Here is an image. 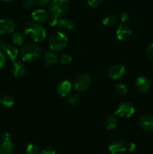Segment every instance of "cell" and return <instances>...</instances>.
<instances>
[{
    "instance_id": "3957f363",
    "label": "cell",
    "mask_w": 153,
    "mask_h": 154,
    "mask_svg": "<svg viewBox=\"0 0 153 154\" xmlns=\"http://www.w3.org/2000/svg\"><path fill=\"white\" fill-rule=\"evenodd\" d=\"M24 35H28L34 42H43L46 38V29L42 25L34 23L30 28L23 32Z\"/></svg>"
},
{
    "instance_id": "cb8c5ba5",
    "label": "cell",
    "mask_w": 153,
    "mask_h": 154,
    "mask_svg": "<svg viewBox=\"0 0 153 154\" xmlns=\"http://www.w3.org/2000/svg\"><path fill=\"white\" fill-rule=\"evenodd\" d=\"M114 89H115L116 93L118 95H119V96H127L128 93V87L124 84H121V83L116 84Z\"/></svg>"
},
{
    "instance_id": "8fae6325",
    "label": "cell",
    "mask_w": 153,
    "mask_h": 154,
    "mask_svg": "<svg viewBox=\"0 0 153 154\" xmlns=\"http://www.w3.org/2000/svg\"><path fill=\"white\" fill-rule=\"evenodd\" d=\"M124 72H125V67L122 64H116L110 69L108 75L112 79L118 80L124 75Z\"/></svg>"
},
{
    "instance_id": "8d00e7d4",
    "label": "cell",
    "mask_w": 153,
    "mask_h": 154,
    "mask_svg": "<svg viewBox=\"0 0 153 154\" xmlns=\"http://www.w3.org/2000/svg\"><path fill=\"white\" fill-rule=\"evenodd\" d=\"M127 149L128 150V151H130V152L134 151L135 149H136V144L133 142L129 143L127 146Z\"/></svg>"
},
{
    "instance_id": "e0dca14e",
    "label": "cell",
    "mask_w": 153,
    "mask_h": 154,
    "mask_svg": "<svg viewBox=\"0 0 153 154\" xmlns=\"http://www.w3.org/2000/svg\"><path fill=\"white\" fill-rule=\"evenodd\" d=\"M12 73L16 78H20L23 76L26 72L25 65L20 61H15L14 62L12 65Z\"/></svg>"
},
{
    "instance_id": "d6986e66",
    "label": "cell",
    "mask_w": 153,
    "mask_h": 154,
    "mask_svg": "<svg viewBox=\"0 0 153 154\" xmlns=\"http://www.w3.org/2000/svg\"><path fill=\"white\" fill-rule=\"evenodd\" d=\"M58 61V57L54 52H47L44 55L43 62L46 66H53Z\"/></svg>"
},
{
    "instance_id": "603a6c76",
    "label": "cell",
    "mask_w": 153,
    "mask_h": 154,
    "mask_svg": "<svg viewBox=\"0 0 153 154\" xmlns=\"http://www.w3.org/2000/svg\"><path fill=\"white\" fill-rule=\"evenodd\" d=\"M14 99L10 95H4L0 98V104L4 107L10 108L14 105Z\"/></svg>"
},
{
    "instance_id": "8992f818",
    "label": "cell",
    "mask_w": 153,
    "mask_h": 154,
    "mask_svg": "<svg viewBox=\"0 0 153 154\" xmlns=\"http://www.w3.org/2000/svg\"><path fill=\"white\" fill-rule=\"evenodd\" d=\"M92 83L91 77L88 74L80 75L74 81V89L78 92H84L90 87Z\"/></svg>"
},
{
    "instance_id": "277c9868",
    "label": "cell",
    "mask_w": 153,
    "mask_h": 154,
    "mask_svg": "<svg viewBox=\"0 0 153 154\" xmlns=\"http://www.w3.org/2000/svg\"><path fill=\"white\" fill-rule=\"evenodd\" d=\"M70 8V2L67 0H54L50 2L49 9L52 14L61 17L65 14Z\"/></svg>"
},
{
    "instance_id": "ffe728a7",
    "label": "cell",
    "mask_w": 153,
    "mask_h": 154,
    "mask_svg": "<svg viewBox=\"0 0 153 154\" xmlns=\"http://www.w3.org/2000/svg\"><path fill=\"white\" fill-rule=\"evenodd\" d=\"M118 121L115 114H109L105 120V126L108 130H113L117 127Z\"/></svg>"
},
{
    "instance_id": "5b68a950",
    "label": "cell",
    "mask_w": 153,
    "mask_h": 154,
    "mask_svg": "<svg viewBox=\"0 0 153 154\" xmlns=\"http://www.w3.org/2000/svg\"><path fill=\"white\" fill-rule=\"evenodd\" d=\"M135 112L134 106L128 102H121L115 111V115L122 118H128Z\"/></svg>"
},
{
    "instance_id": "836d02e7",
    "label": "cell",
    "mask_w": 153,
    "mask_h": 154,
    "mask_svg": "<svg viewBox=\"0 0 153 154\" xmlns=\"http://www.w3.org/2000/svg\"><path fill=\"white\" fill-rule=\"evenodd\" d=\"M34 5H37L38 6H45L50 5V2L49 0H34Z\"/></svg>"
},
{
    "instance_id": "9a60e30c",
    "label": "cell",
    "mask_w": 153,
    "mask_h": 154,
    "mask_svg": "<svg viewBox=\"0 0 153 154\" xmlns=\"http://www.w3.org/2000/svg\"><path fill=\"white\" fill-rule=\"evenodd\" d=\"M57 93L61 96H68L71 90V83L68 80H64L60 82L57 86Z\"/></svg>"
},
{
    "instance_id": "4fadbf2b",
    "label": "cell",
    "mask_w": 153,
    "mask_h": 154,
    "mask_svg": "<svg viewBox=\"0 0 153 154\" xmlns=\"http://www.w3.org/2000/svg\"><path fill=\"white\" fill-rule=\"evenodd\" d=\"M139 124L143 130L153 132V117L151 115H144L140 118Z\"/></svg>"
},
{
    "instance_id": "ba28073f",
    "label": "cell",
    "mask_w": 153,
    "mask_h": 154,
    "mask_svg": "<svg viewBox=\"0 0 153 154\" xmlns=\"http://www.w3.org/2000/svg\"><path fill=\"white\" fill-rule=\"evenodd\" d=\"M131 28L130 26L127 23H122L117 28L116 35V38L120 41H126L131 35Z\"/></svg>"
},
{
    "instance_id": "484cf974",
    "label": "cell",
    "mask_w": 153,
    "mask_h": 154,
    "mask_svg": "<svg viewBox=\"0 0 153 154\" xmlns=\"http://www.w3.org/2000/svg\"><path fill=\"white\" fill-rule=\"evenodd\" d=\"M68 102L69 104L72 105H76V104L79 102V96L76 93H70L68 96Z\"/></svg>"
},
{
    "instance_id": "f35d334b",
    "label": "cell",
    "mask_w": 153,
    "mask_h": 154,
    "mask_svg": "<svg viewBox=\"0 0 153 154\" xmlns=\"http://www.w3.org/2000/svg\"><path fill=\"white\" fill-rule=\"evenodd\" d=\"M152 75H153V66L152 67Z\"/></svg>"
},
{
    "instance_id": "9c48e42d",
    "label": "cell",
    "mask_w": 153,
    "mask_h": 154,
    "mask_svg": "<svg viewBox=\"0 0 153 154\" xmlns=\"http://www.w3.org/2000/svg\"><path fill=\"white\" fill-rule=\"evenodd\" d=\"M135 85H136V89L140 92L145 93L149 90L150 87H151V81L147 77L139 76L136 79Z\"/></svg>"
},
{
    "instance_id": "52a82bcc",
    "label": "cell",
    "mask_w": 153,
    "mask_h": 154,
    "mask_svg": "<svg viewBox=\"0 0 153 154\" xmlns=\"http://www.w3.org/2000/svg\"><path fill=\"white\" fill-rule=\"evenodd\" d=\"M1 50L3 54L8 57V58L10 61L15 62V60H16V57L18 55V50L14 45L9 43V42H4L1 48Z\"/></svg>"
},
{
    "instance_id": "5bb4252c",
    "label": "cell",
    "mask_w": 153,
    "mask_h": 154,
    "mask_svg": "<svg viewBox=\"0 0 153 154\" xmlns=\"http://www.w3.org/2000/svg\"><path fill=\"white\" fill-rule=\"evenodd\" d=\"M49 17L47 11L44 9H37L32 13V20L36 23H44L46 21Z\"/></svg>"
},
{
    "instance_id": "d4e9b609",
    "label": "cell",
    "mask_w": 153,
    "mask_h": 154,
    "mask_svg": "<svg viewBox=\"0 0 153 154\" xmlns=\"http://www.w3.org/2000/svg\"><path fill=\"white\" fill-rule=\"evenodd\" d=\"M26 153V154H43L40 148L34 144H29L27 146Z\"/></svg>"
},
{
    "instance_id": "d6a6232c",
    "label": "cell",
    "mask_w": 153,
    "mask_h": 154,
    "mask_svg": "<svg viewBox=\"0 0 153 154\" xmlns=\"http://www.w3.org/2000/svg\"><path fill=\"white\" fill-rule=\"evenodd\" d=\"M129 17H130V15L126 11L122 12L120 14V20H121L122 23H126V22L129 20Z\"/></svg>"
},
{
    "instance_id": "83f0119b",
    "label": "cell",
    "mask_w": 153,
    "mask_h": 154,
    "mask_svg": "<svg viewBox=\"0 0 153 154\" xmlns=\"http://www.w3.org/2000/svg\"><path fill=\"white\" fill-rule=\"evenodd\" d=\"M59 18H60L59 17L56 16V15H54V14L49 15L47 22L48 23L50 24V26H57V24H58Z\"/></svg>"
},
{
    "instance_id": "e575fe53",
    "label": "cell",
    "mask_w": 153,
    "mask_h": 154,
    "mask_svg": "<svg viewBox=\"0 0 153 154\" xmlns=\"http://www.w3.org/2000/svg\"><path fill=\"white\" fill-rule=\"evenodd\" d=\"M42 153L43 154H56L55 149L52 148L51 147H45L43 150H42Z\"/></svg>"
},
{
    "instance_id": "1f68e13d",
    "label": "cell",
    "mask_w": 153,
    "mask_h": 154,
    "mask_svg": "<svg viewBox=\"0 0 153 154\" xmlns=\"http://www.w3.org/2000/svg\"><path fill=\"white\" fill-rule=\"evenodd\" d=\"M146 54L148 58L153 61V43L150 44L146 49Z\"/></svg>"
},
{
    "instance_id": "4316f807",
    "label": "cell",
    "mask_w": 153,
    "mask_h": 154,
    "mask_svg": "<svg viewBox=\"0 0 153 154\" xmlns=\"http://www.w3.org/2000/svg\"><path fill=\"white\" fill-rule=\"evenodd\" d=\"M72 57L67 54H64L60 56L59 62L63 65H68L71 63Z\"/></svg>"
},
{
    "instance_id": "f546056e",
    "label": "cell",
    "mask_w": 153,
    "mask_h": 154,
    "mask_svg": "<svg viewBox=\"0 0 153 154\" xmlns=\"http://www.w3.org/2000/svg\"><path fill=\"white\" fill-rule=\"evenodd\" d=\"M34 2L32 1V0H26L24 1L22 3V7L23 8L28 9V8H31L34 6Z\"/></svg>"
},
{
    "instance_id": "74e56055",
    "label": "cell",
    "mask_w": 153,
    "mask_h": 154,
    "mask_svg": "<svg viewBox=\"0 0 153 154\" xmlns=\"http://www.w3.org/2000/svg\"><path fill=\"white\" fill-rule=\"evenodd\" d=\"M3 43H4V41H3L2 39L0 38V49H1L2 46V45H3Z\"/></svg>"
},
{
    "instance_id": "44dd1931",
    "label": "cell",
    "mask_w": 153,
    "mask_h": 154,
    "mask_svg": "<svg viewBox=\"0 0 153 154\" xmlns=\"http://www.w3.org/2000/svg\"><path fill=\"white\" fill-rule=\"evenodd\" d=\"M14 148V145L11 141L2 142L0 144V154H11Z\"/></svg>"
},
{
    "instance_id": "d590c367",
    "label": "cell",
    "mask_w": 153,
    "mask_h": 154,
    "mask_svg": "<svg viewBox=\"0 0 153 154\" xmlns=\"http://www.w3.org/2000/svg\"><path fill=\"white\" fill-rule=\"evenodd\" d=\"M6 63V59L5 56L3 54L2 51H0V69L3 68Z\"/></svg>"
},
{
    "instance_id": "7402d4cb",
    "label": "cell",
    "mask_w": 153,
    "mask_h": 154,
    "mask_svg": "<svg viewBox=\"0 0 153 154\" xmlns=\"http://www.w3.org/2000/svg\"><path fill=\"white\" fill-rule=\"evenodd\" d=\"M11 38L14 45H16V46H21L25 42L24 35L22 34L21 32H14L13 35H12Z\"/></svg>"
},
{
    "instance_id": "4dcf8cb0",
    "label": "cell",
    "mask_w": 153,
    "mask_h": 154,
    "mask_svg": "<svg viewBox=\"0 0 153 154\" xmlns=\"http://www.w3.org/2000/svg\"><path fill=\"white\" fill-rule=\"evenodd\" d=\"M10 138H11V136H10V134L7 132H3V133L1 135L2 142H7V141H10Z\"/></svg>"
},
{
    "instance_id": "30bf717a",
    "label": "cell",
    "mask_w": 153,
    "mask_h": 154,
    "mask_svg": "<svg viewBox=\"0 0 153 154\" xmlns=\"http://www.w3.org/2000/svg\"><path fill=\"white\" fill-rule=\"evenodd\" d=\"M15 29V24L12 20L4 18L0 20V34H10Z\"/></svg>"
},
{
    "instance_id": "6da1fadb",
    "label": "cell",
    "mask_w": 153,
    "mask_h": 154,
    "mask_svg": "<svg viewBox=\"0 0 153 154\" xmlns=\"http://www.w3.org/2000/svg\"><path fill=\"white\" fill-rule=\"evenodd\" d=\"M41 49L34 44H28L24 45L20 51V56L22 60L26 62L36 61L41 55Z\"/></svg>"
},
{
    "instance_id": "2e32d148",
    "label": "cell",
    "mask_w": 153,
    "mask_h": 154,
    "mask_svg": "<svg viewBox=\"0 0 153 154\" xmlns=\"http://www.w3.org/2000/svg\"><path fill=\"white\" fill-rule=\"evenodd\" d=\"M57 26L59 28L64 30H67V31H71V30L75 29L76 27V23L73 20L64 17L59 18Z\"/></svg>"
},
{
    "instance_id": "f1b7e54d",
    "label": "cell",
    "mask_w": 153,
    "mask_h": 154,
    "mask_svg": "<svg viewBox=\"0 0 153 154\" xmlns=\"http://www.w3.org/2000/svg\"><path fill=\"white\" fill-rule=\"evenodd\" d=\"M104 0H88L87 2L88 5L92 8H97L104 2Z\"/></svg>"
},
{
    "instance_id": "7c38bea8",
    "label": "cell",
    "mask_w": 153,
    "mask_h": 154,
    "mask_svg": "<svg viewBox=\"0 0 153 154\" xmlns=\"http://www.w3.org/2000/svg\"><path fill=\"white\" fill-rule=\"evenodd\" d=\"M127 149V146L121 140H115L108 147L111 154H122Z\"/></svg>"
},
{
    "instance_id": "7a4b0ae2",
    "label": "cell",
    "mask_w": 153,
    "mask_h": 154,
    "mask_svg": "<svg viewBox=\"0 0 153 154\" xmlns=\"http://www.w3.org/2000/svg\"><path fill=\"white\" fill-rule=\"evenodd\" d=\"M68 43V38L62 32H56L50 37L49 48L52 51H62Z\"/></svg>"
},
{
    "instance_id": "ac0fdd59",
    "label": "cell",
    "mask_w": 153,
    "mask_h": 154,
    "mask_svg": "<svg viewBox=\"0 0 153 154\" xmlns=\"http://www.w3.org/2000/svg\"><path fill=\"white\" fill-rule=\"evenodd\" d=\"M118 15L116 14H111L106 15L102 19V23L106 26H113L118 22Z\"/></svg>"
}]
</instances>
